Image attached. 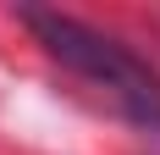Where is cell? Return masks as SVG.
Returning a JSON list of instances; mask_svg holds the SVG:
<instances>
[{"mask_svg":"<svg viewBox=\"0 0 160 155\" xmlns=\"http://www.w3.org/2000/svg\"><path fill=\"white\" fill-rule=\"evenodd\" d=\"M17 22L44 45L50 61H61L72 78H83L88 89H99L132 127L144 133H160V72L132 56L116 33H99L94 22L83 17H66V11H17Z\"/></svg>","mask_w":160,"mask_h":155,"instance_id":"6da1fadb","label":"cell"}]
</instances>
